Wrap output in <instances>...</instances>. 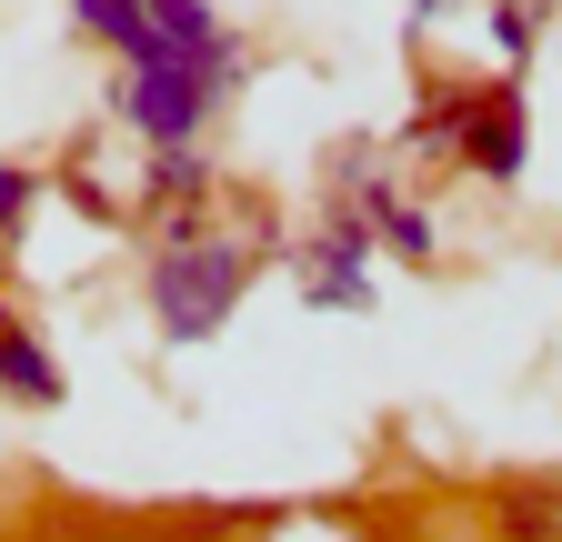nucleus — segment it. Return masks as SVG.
<instances>
[{
    "mask_svg": "<svg viewBox=\"0 0 562 542\" xmlns=\"http://www.w3.org/2000/svg\"><path fill=\"white\" fill-rule=\"evenodd\" d=\"M232 292H241V251L201 241V232H181L161 251V271H151V302H161V321L181 331V342H201V331L232 312Z\"/></svg>",
    "mask_w": 562,
    "mask_h": 542,
    "instance_id": "f257e3e1",
    "label": "nucleus"
},
{
    "mask_svg": "<svg viewBox=\"0 0 562 542\" xmlns=\"http://www.w3.org/2000/svg\"><path fill=\"white\" fill-rule=\"evenodd\" d=\"M211 81H222V50H201V60H131L121 111H131L140 131H161V142H181V131L211 111Z\"/></svg>",
    "mask_w": 562,
    "mask_h": 542,
    "instance_id": "f03ea898",
    "label": "nucleus"
},
{
    "mask_svg": "<svg viewBox=\"0 0 562 542\" xmlns=\"http://www.w3.org/2000/svg\"><path fill=\"white\" fill-rule=\"evenodd\" d=\"M462 142H472V161H482L492 181H513V161H522V142H513V101L472 111V121H462Z\"/></svg>",
    "mask_w": 562,
    "mask_h": 542,
    "instance_id": "7ed1b4c3",
    "label": "nucleus"
},
{
    "mask_svg": "<svg viewBox=\"0 0 562 542\" xmlns=\"http://www.w3.org/2000/svg\"><path fill=\"white\" fill-rule=\"evenodd\" d=\"M0 382H11V392H31V402H50V392H60V372H50V362L21 342L11 321H0Z\"/></svg>",
    "mask_w": 562,
    "mask_h": 542,
    "instance_id": "20e7f679",
    "label": "nucleus"
},
{
    "mask_svg": "<svg viewBox=\"0 0 562 542\" xmlns=\"http://www.w3.org/2000/svg\"><path fill=\"white\" fill-rule=\"evenodd\" d=\"M81 21H91L101 41H131V31H140V0H81Z\"/></svg>",
    "mask_w": 562,
    "mask_h": 542,
    "instance_id": "39448f33",
    "label": "nucleus"
},
{
    "mask_svg": "<svg viewBox=\"0 0 562 542\" xmlns=\"http://www.w3.org/2000/svg\"><path fill=\"white\" fill-rule=\"evenodd\" d=\"M21 201H31V181H21V171H0V222H21Z\"/></svg>",
    "mask_w": 562,
    "mask_h": 542,
    "instance_id": "423d86ee",
    "label": "nucleus"
}]
</instances>
